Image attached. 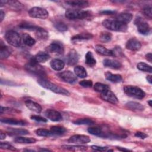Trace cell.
Masks as SVG:
<instances>
[{"label": "cell", "instance_id": "obj_1", "mask_svg": "<svg viewBox=\"0 0 152 152\" xmlns=\"http://www.w3.org/2000/svg\"><path fill=\"white\" fill-rule=\"evenodd\" d=\"M37 83L39 85H40L43 88L49 90L55 93L60 94L62 95H66V96H68L69 94V93L67 90L62 87H61L59 86H58L56 84L45 79H43V78L39 79L37 80Z\"/></svg>", "mask_w": 152, "mask_h": 152}, {"label": "cell", "instance_id": "obj_2", "mask_svg": "<svg viewBox=\"0 0 152 152\" xmlns=\"http://www.w3.org/2000/svg\"><path fill=\"white\" fill-rule=\"evenodd\" d=\"M102 25L106 28L115 31H125L127 24H124L116 19H106L102 21Z\"/></svg>", "mask_w": 152, "mask_h": 152}, {"label": "cell", "instance_id": "obj_3", "mask_svg": "<svg viewBox=\"0 0 152 152\" xmlns=\"http://www.w3.org/2000/svg\"><path fill=\"white\" fill-rule=\"evenodd\" d=\"M90 12L78 9H68L65 12L66 18L69 20L84 19L90 15Z\"/></svg>", "mask_w": 152, "mask_h": 152}, {"label": "cell", "instance_id": "obj_4", "mask_svg": "<svg viewBox=\"0 0 152 152\" xmlns=\"http://www.w3.org/2000/svg\"><path fill=\"white\" fill-rule=\"evenodd\" d=\"M25 69L28 72L36 75L42 77L46 75L44 68L37 62L33 61L32 59L26 64Z\"/></svg>", "mask_w": 152, "mask_h": 152}, {"label": "cell", "instance_id": "obj_5", "mask_svg": "<svg viewBox=\"0 0 152 152\" xmlns=\"http://www.w3.org/2000/svg\"><path fill=\"white\" fill-rule=\"evenodd\" d=\"M124 91L128 96L138 99H142L145 96V92L142 89L136 86H126L124 88Z\"/></svg>", "mask_w": 152, "mask_h": 152}, {"label": "cell", "instance_id": "obj_6", "mask_svg": "<svg viewBox=\"0 0 152 152\" xmlns=\"http://www.w3.org/2000/svg\"><path fill=\"white\" fill-rule=\"evenodd\" d=\"M5 38L6 41L14 47H19L21 43V39L19 34L15 31L10 30L5 33Z\"/></svg>", "mask_w": 152, "mask_h": 152}, {"label": "cell", "instance_id": "obj_7", "mask_svg": "<svg viewBox=\"0 0 152 152\" xmlns=\"http://www.w3.org/2000/svg\"><path fill=\"white\" fill-rule=\"evenodd\" d=\"M28 15L32 18L45 19L48 17L49 13L45 8L34 7L29 10Z\"/></svg>", "mask_w": 152, "mask_h": 152}, {"label": "cell", "instance_id": "obj_8", "mask_svg": "<svg viewBox=\"0 0 152 152\" xmlns=\"http://www.w3.org/2000/svg\"><path fill=\"white\" fill-rule=\"evenodd\" d=\"M135 24L137 27L138 31L143 35H147L150 31L148 24L141 17H137L135 20Z\"/></svg>", "mask_w": 152, "mask_h": 152}, {"label": "cell", "instance_id": "obj_9", "mask_svg": "<svg viewBox=\"0 0 152 152\" xmlns=\"http://www.w3.org/2000/svg\"><path fill=\"white\" fill-rule=\"evenodd\" d=\"M58 75L64 81L69 84H74L77 81L76 75L70 71H65L58 74Z\"/></svg>", "mask_w": 152, "mask_h": 152}, {"label": "cell", "instance_id": "obj_10", "mask_svg": "<svg viewBox=\"0 0 152 152\" xmlns=\"http://www.w3.org/2000/svg\"><path fill=\"white\" fill-rule=\"evenodd\" d=\"M68 141L76 144H84L90 142V138L84 135H74L68 139Z\"/></svg>", "mask_w": 152, "mask_h": 152}, {"label": "cell", "instance_id": "obj_11", "mask_svg": "<svg viewBox=\"0 0 152 152\" xmlns=\"http://www.w3.org/2000/svg\"><path fill=\"white\" fill-rule=\"evenodd\" d=\"M100 97L103 100L112 104H116L118 102V98L115 94L110 90V89L100 93Z\"/></svg>", "mask_w": 152, "mask_h": 152}, {"label": "cell", "instance_id": "obj_12", "mask_svg": "<svg viewBox=\"0 0 152 152\" xmlns=\"http://www.w3.org/2000/svg\"><path fill=\"white\" fill-rule=\"evenodd\" d=\"M45 115L50 121L59 122L62 120V116L60 112L53 109H48L45 112Z\"/></svg>", "mask_w": 152, "mask_h": 152}, {"label": "cell", "instance_id": "obj_13", "mask_svg": "<svg viewBox=\"0 0 152 152\" xmlns=\"http://www.w3.org/2000/svg\"><path fill=\"white\" fill-rule=\"evenodd\" d=\"M48 50L52 53L62 54L64 52V46L61 42H53L48 47Z\"/></svg>", "mask_w": 152, "mask_h": 152}, {"label": "cell", "instance_id": "obj_14", "mask_svg": "<svg viewBox=\"0 0 152 152\" xmlns=\"http://www.w3.org/2000/svg\"><path fill=\"white\" fill-rule=\"evenodd\" d=\"M126 48L132 51H137L140 49L141 44L139 40L135 38H132L127 41L126 43Z\"/></svg>", "mask_w": 152, "mask_h": 152}, {"label": "cell", "instance_id": "obj_15", "mask_svg": "<svg viewBox=\"0 0 152 152\" xmlns=\"http://www.w3.org/2000/svg\"><path fill=\"white\" fill-rule=\"evenodd\" d=\"M79 55L76 50L72 49L69 51L66 57V63L69 65H74L78 61Z\"/></svg>", "mask_w": 152, "mask_h": 152}, {"label": "cell", "instance_id": "obj_16", "mask_svg": "<svg viewBox=\"0 0 152 152\" xmlns=\"http://www.w3.org/2000/svg\"><path fill=\"white\" fill-rule=\"evenodd\" d=\"M25 104L27 107L31 111L35 112L36 113H40L42 111V109L41 106L39 103L31 100H26L25 101Z\"/></svg>", "mask_w": 152, "mask_h": 152}, {"label": "cell", "instance_id": "obj_17", "mask_svg": "<svg viewBox=\"0 0 152 152\" xmlns=\"http://www.w3.org/2000/svg\"><path fill=\"white\" fill-rule=\"evenodd\" d=\"M65 3L71 7H78V8H86L89 5V3L87 1H79V0H71V1H66Z\"/></svg>", "mask_w": 152, "mask_h": 152}, {"label": "cell", "instance_id": "obj_18", "mask_svg": "<svg viewBox=\"0 0 152 152\" xmlns=\"http://www.w3.org/2000/svg\"><path fill=\"white\" fill-rule=\"evenodd\" d=\"M103 65L106 67H109L112 69H119L121 67L122 65L120 62L116 61V60H113V59H105L103 60Z\"/></svg>", "mask_w": 152, "mask_h": 152}, {"label": "cell", "instance_id": "obj_19", "mask_svg": "<svg viewBox=\"0 0 152 152\" xmlns=\"http://www.w3.org/2000/svg\"><path fill=\"white\" fill-rule=\"evenodd\" d=\"M50 58L49 54L45 52H39L33 56L32 59L37 63L45 62Z\"/></svg>", "mask_w": 152, "mask_h": 152}, {"label": "cell", "instance_id": "obj_20", "mask_svg": "<svg viewBox=\"0 0 152 152\" xmlns=\"http://www.w3.org/2000/svg\"><path fill=\"white\" fill-rule=\"evenodd\" d=\"M132 19V15L128 12H123L118 14L116 17V20L124 24H127Z\"/></svg>", "mask_w": 152, "mask_h": 152}, {"label": "cell", "instance_id": "obj_21", "mask_svg": "<svg viewBox=\"0 0 152 152\" xmlns=\"http://www.w3.org/2000/svg\"><path fill=\"white\" fill-rule=\"evenodd\" d=\"M50 66L55 71H61L65 66V63L63 61L59 59H52L50 62Z\"/></svg>", "mask_w": 152, "mask_h": 152}, {"label": "cell", "instance_id": "obj_22", "mask_svg": "<svg viewBox=\"0 0 152 152\" xmlns=\"http://www.w3.org/2000/svg\"><path fill=\"white\" fill-rule=\"evenodd\" d=\"M106 79L109 81L114 83H120L122 80V77L119 74H113L110 72H107L105 73Z\"/></svg>", "mask_w": 152, "mask_h": 152}, {"label": "cell", "instance_id": "obj_23", "mask_svg": "<svg viewBox=\"0 0 152 152\" xmlns=\"http://www.w3.org/2000/svg\"><path fill=\"white\" fill-rule=\"evenodd\" d=\"M1 122L4 124H10V125H14L24 126L26 125V122L24 121L17 120V119H11V118H2L1 119Z\"/></svg>", "mask_w": 152, "mask_h": 152}, {"label": "cell", "instance_id": "obj_24", "mask_svg": "<svg viewBox=\"0 0 152 152\" xmlns=\"http://www.w3.org/2000/svg\"><path fill=\"white\" fill-rule=\"evenodd\" d=\"M126 106L134 111H142L144 109V106L136 102H129L126 104Z\"/></svg>", "mask_w": 152, "mask_h": 152}, {"label": "cell", "instance_id": "obj_25", "mask_svg": "<svg viewBox=\"0 0 152 152\" xmlns=\"http://www.w3.org/2000/svg\"><path fill=\"white\" fill-rule=\"evenodd\" d=\"M62 148L74 151H84L87 150V147L83 145H63L61 146Z\"/></svg>", "mask_w": 152, "mask_h": 152}, {"label": "cell", "instance_id": "obj_26", "mask_svg": "<svg viewBox=\"0 0 152 152\" xmlns=\"http://www.w3.org/2000/svg\"><path fill=\"white\" fill-rule=\"evenodd\" d=\"M95 49L96 52L104 56H113V52L111 50L107 49L104 46L100 45H97L95 46Z\"/></svg>", "mask_w": 152, "mask_h": 152}, {"label": "cell", "instance_id": "obj_27", "mask_svg": "<svg viewBox=\"0 0 152 152\" xmlns=\"http://www.w3.org/2000/svg\"><path fill=\"white\" fill-rule=\"evenodd\" d=\"M93 37V35L88 33H80L77 35L74 36L71 38L72 41H77V40H89Z\"/></svg>", "mask_w": 152, "mask_h": 152}, {"label": "cell", "instance_id": "obj_28", "mask_svg": "<svg viewBox=\"0 0 152 152\" xmlns=\"http://www.w3.org/2000/svg\"><path fill=\"white\" fill-rule=\"evenodd\" d=\"M14 141L17 143L20 144H32L34 143L36 140L33 138H27V137H17L15 138Z\"/></svg>", "mask_w": 152, "mask_h": 152}, {"label": "cell", "instance_id": "obj_29", "mask_svg": "<svg viewBox=\"0 0 152 152\" xmlns=\"http://www.w3.org/2000/svg\"><path fill=\"white\" fill-rule=\"evenodd\" d=\"M74 72L76 76L81 78H85L87 75V73L86 72V69L83 66L80 65L76 66L74 68Z\"/></svg>", "mask_w": 152, "mask_h": 152}, {"label": "cell", "instance_id": "obj_30", "mask_svg": "<svg viewBox=\"0 0 152 152\" xmlns=\"http://www.w3.org/2000/svg\"><path fill=\"white\" fill-rule=\"evenodd\" d=\"M0 4L1 6H2L3 5H9L14 8H17V9H21L23 7V4H21L20 2L17 1H0Z\"/></svg>", "mask_w": 152, "mask_h": 152}, {"label": "cell", "instance_id": "obj_31", "mask_svg": "<svg viewBox=\"0 0 152 152\" xmlns=\"http://www.w3.org/2000/svg\"><path fill=\"white\" fill-rule=\"evenodd\" d=\"M85 62L90 66H94L96 64V60L94 58L93 53L88 51L85 56Z\"/></svg>", "mask_w": 152, "mask_h": 152}, {"label": "cell", "instance_id": "obj_32", "mask_svg": "<svg viewBox=\"0 0 152 152\" xmlns=\"http://www.w3.org/2000/svg\"><path fill=\"white\" fill-rule=\"evenodd\" d=\"M11 51L10 50V49L5 46V45H1V48H0V58L1 59H5L7 58L8 57L10 56V55H11Z\"/></svg>", "mask_w": 152, "mask_h": 152}, {"label": "cell", "instance_id": "obj_33", "mask_svg": "<svg viewBox=\"0 0 152 152\" xmlns=\"http://www.w3.org/2000/svg\"><path fill=\"white\" fill-rule=\"evenodd\" d=\"M50 131L52 135H61L66 132V129L61 126H53Z\"/></svg>", "mask_w": 152, "mask_h": 152}, {"label": "cell", "instance_id": "obj_34", "mask_svg": "<svg viewBox=\"0 0 152 152\" xmlns=\"http://www.w3.org/2000/svg\"><path fill=\"white\" fill-rule=\"evenodd\" d=\"M37 38L39 40H46L48 38V33L44 28L40 27L35 31Z\"/></svg>", "mask_w": 152, "mask_h": 152}, {"label": "cell", "instance_id": "obj_35", "mask_svg": "<svg viewBox=\"0 0 152 152\" xmlns=\"http://www.w3.org/2000/svg\"><path fill=\"white\" fill-rule=\"evenodd\" d=\"M23 43L28 46H33L36 43L35 39L26 33L23 35Z\"/></svg>", "mask_w": 152, "mask_h": 152}, {"label": "cell", "instance_id": "obj_36", "mask_svg": "<svg viewBox=\"0 0 152 152\" xmlns=\"http://www.w3.org/2000/svg\"><path fill=\"white\" fill-rule=\"evenodd\" d=\"M8 132L10 134H12V135H27L29 134V132L24 129H19V128H8Z\"/></svg>", "mask_w": 152, "mask_h": 152}, {"label": "cell", "instance_id": "obj_37", "mask_svg": "<svg viewBox=\"0 0 152 152\" xmlns=\"http://www.w3.org/2000/svg\"><path fill=\"white\" fill-rule=\"evenodd\" d=\"M88 132L93 135L104 137V133L103 132L102 129L99 127H90L87 129Z\"/></svg>", "mask_w": 152, "mask_h": 152}, {"label": "cell", "instance_id": "obj_38", "mask_svg": "<svg viewBox=\"0 0 152 152\" xmlns=\"http://www.w3.org/2000/svg\"><path fill=\"white\" fill-rule=\"evenodd\" d=\"M137 68L140 71H144V72H148L150 73H151V72H152L151 66L146 63L139 62L137 64Z\"/></svg>", "mask_w": 152, "mask_h": 152}, {"label": "cell", "instance_id": "obj_39", "mask_svg": "<svg viewBox=\"0 0 152 152\" xmlns=\"http://www.w3.org/2000/svg\"><path fill=\"white\" fill-rule=\"evenodd\" d=\"M94 89L96 91L102 93L104 91L109 89V87L106 84H104L100 83H96L94 86Z\"/></svg>", "mask_w": 152, "mask_h": 152}, {"label": "cell", "instance_id": "obj_40", "mask_svg": "<svg viewBox=\"0 0 152 152\" xmlns=\"http://www.w3.org/2000/svg\"><path fill=\"white\" fill-rule=\"evenodd\" d=\"M73 123L76 125H93L94 122L88 118H83L74 121Z\"/></svg>", "mask_w": 152, "mask_h": 152}, {"label": "cell", "instance_id": "obj_41", "mask_svg": "<svg viewBox=\"0 0 152 152\" xmlns=\"http://www.w3.org/2000/svg\"><path fill=\"white\" fill-rule=\"evenodd\" d=\"M36 134L38 136H40V137H49V136L52 135L50 131L46 129H43V128L37 129L36 131Z\"/></svg>", "mask_w": 152, "mask_h": 152}, {"label": "cell", "instance_id": "obj_42", "mask_svg": "<svg viewBox=\"0 0 152 152\" xmlns=\"http://www.w3.org/2000/svg\"><path fill=\"white\" fill-rule=\"evenodd\" d=\"M112 39V34L107 31H104L100 34V39L103 42H108L110 41Z\"/></svg>", "mask_w": 152, "mask_h": 152}, {"label": "cell", "instance_id": "obj_43", "mask_svg": "<svg viewBox=\"0 0 152 152\" xmlns=\"http://www.w3.org/2000/svg\"><path fill=\"white\" fill-rule=\"evenodd\" d=\"M54 26L59 31H65L68 29L67 26L61 21H57L54 24Z\"/></svg>", "mask_w": 152, "mask_h": 152}, {"label": "cell", "instance_id": "obj_44", "mask_svg": "<svg viewBox=\"0 0 152 152\" xmlns=\"http://www.w3.org/2000/svg\"><path fill=\"white\" fill-rule=\"evenodd\" d=\"M142 12L144 15L149 19H151L152 13H151V7L150 6H148L145 7L142 10Z\"/></svg>", "mask_w": 152, "mask_h": 152}, {"label": "cell", "instance_id": "obj_45", "mask_svg": "<svg viewBox=\"0 0 152 152\" xmlns=\"http://www.w3.org/2000/svg\"><path fill=\"white\" fill-rule=\"evenodd\" d=\"M0 147L2 149H7V150H16V148L14 147L12 145L8 142H1L0 143Z\"/></svg>", "mask_w": 152, "mask_h": 152}, {"label": "cell", "instance_id": "obj_46", "mask_svg": "<svg viewBox=\"0 0 152 152\" xmlns=\"http://www.w3.org/2000/svg\"><path fill=\"white\" fill-rule=\"evenodd\" d=\"M80 85L85 88H89L93 86V82L91 80H82L79 83Z\"/></svg>", "mask_w": 152, "mask_h": 152}, {"label": "cell", "instance_id": "obj_47", "mask_svg": "<svg viewBox=\"0 0 152 152\" xmlns=\"http://www.w3.org/2000/svg\"><path fill=\"white\" fill-rule=\"evenodd\" d=\"M30 118L33 120H35V121H38V122H47L46 119H45V118H44L42 116H37V115H32V116H30Z\"/></svg>", "mask_w": 152, "mask_h": 152}, {"label": "cell", "instance_id": "obj_48", "mask_svg": "<svg viewBox=\"0 0 152 152\" xmlns=\"http://www.w3.org/2000/svg\"><path fill=\"white\" fill-rule=\"evenodd\" d=\"M91 148L95 150L98 151H105L107 150V147H102V146H98V145H91Z\"/></svg>", "mask_w": 152, "mask_h": 152}, {"label": "cell", "instance_id": "obj_49", "mask_svg": "<svg viewBox=\"0 0 152 152\" xmlns=\"http://www.w3.org/2000/svg\"><path fill=\"white\" fill-rule=\"evenodd\" d=\"M135 136L138 137V138H140L141 139H144L145 138L147 137V135L144 132H140V131H138L135 134Z\"/></svg>", "mask_w": 152, "mask_h": 152}, {"label": "cell", "instance_id": "obj_50", "mask_svg": "<svg viewBox=\"0 0 152 152\" xmlns=\"http://www.w3.org/2000/svg\"><path fill=\"white\" fill-rule=\"evenodd\" d=\"M116 12L115 11H111V10H105L101 12L102 14H106V15H111L115 14Z\"/></svg>", "mask_w": 152, "mask_h": 152}, {"label": "cell", "instance_id": "obj_51", "mask_svg": "<svg viewBox=\"0 0 152 152\" xmlns=\"http://www.w3.org/2000/svg\"><path fill=\"white\" fill-rule=\"evenodd\" d=\"M145 58L147 59V61H148L150 62H152V55L151 53H148L147 54H146L145 55Z\"/></svg>", "mask_w": 152, "mask_h": 152}, {"label": "cell", "instance_id": "obj_52", "mask_svg": "<svg viewBox=\"0 0 152 152\" xmlns=\"http://www.w3.org/2000/svg\"><path fill=\"white\" fill-rule=\"evenodd\" d=\"M4 17H5V12L1 10L0 11V21H1V22L2 21V20H3L4 18Z\"/></svg>", "mask_w": 152, "mask_h": 152}, {"label": "cell", "instance_id": "obj_53", "mask_svg": "<svg viewBox=\"0 0 152 152\" xmlns=\"http://www.w3.org/2000/svg\"><path fill=\"white\" fill-rule=\"evenodd\" d=\"M116 148L118 149L120 151H131L130 150H128V149H126V148H123V147H117Z\"/></svg>", "mask_w": 152, "mask_h": 152}, {"label": "cell", "instance_id": "obj_54", "mask_svg": "<svg viewBox=\"0 0 152 152\" xmlns=\"http://www.w3.org/2000/svg\"><path fill=\"white\" fill-rule=\"evenodd\" d=\"M146 79L148 81V82L150 83V84H151L152 83V78H151V75H147V77H146Z\"/></svg>", "mask_w": 152, "mask_h": 152}, {"label": "cell", "instance_id": "obj_55", "mask_svg": "<svg viewBox=\"0 0 152 152\" xmlns=\"http://www.w3.org/2000/svg\"><path fill=\"white\" fill-rule=\"evenodd\" d=\"M5 137H6V135H5V134H4V133H3V132H1V134H0V137H1V140H3V139H4L5 138Z\"/></svg>", "mask_w": 152, "mask_h": 152}, {"label": "cell", "instance_id": "obj_56", "mask_svg": "<svg viewBox=\"0 0 152 152\" xmlns=\"http://www.w3.org/2000/svg\"><path fill=\"white\" fill-rule=\"evenodd\" d=\"M148 103L150 106H152V100H148Z\"/></svg>", "mask_w": 152, "mask_h": 152}, {"label": "cell", "instance_id": "obj_57", "mask_svg": "<svg viewBox=\"0 0 152 152\" xmlns=\"http://www.w3.org/2000/svg\"><path fill=\"white\" fill-rule=\"evenodd\" d=\"M40 151H50V150H48V149H44V148H42V149H40Z\"/></svg>", "mask_w": 152, "mask_h": 152}]
</instances>
